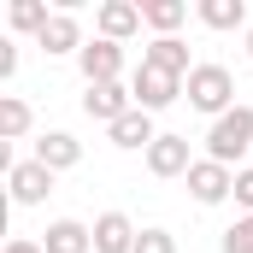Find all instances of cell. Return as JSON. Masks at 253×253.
I'll return each mask as SVG.
<instances>
[{"mask_svg":"<svg viewBox=\"0 0 253 253\" xmlns=\"http://www.w3.org/2000/svg\"><path fill=\"white\" fill-rule=\"evenodd\" d=\"M183 94H189L194 112H206L212 124H218L224 112L242 106V100H236V77H230V65H218V59H200V65H194L189 83H183Z\"/></svg>","mask_w":253,"mask_h":253,"instance_id":"1","label":"cell"},{"mask_svg":"<svg viewBox=\"0 0 253 253\" xmlns=\"http://www.w3.org/2000/svg\"><path fill=\"white\" fill-rule=\"evenodd\" d=\"M248 153H253V106H236V112H224L218 124H206V159L242 171Z\"/></svg>","mask_w":253,"mask_h":253,"instance_id":"2","label":"cell"},{"mask_svg":"<svg viewBox=\"0 0 253 253\" xmlns=\"http://www.w3.org/2000/svg\"><path fill=\"white\" fill-rule=\"evenodd\" d=\"M183 183H189L194 206H224V200H236V171L218 165V159H194Z\"/></svg>","mask_w":253,"mask_h":253,"instance_id":"3","label":"cell"},{"mask_svg":"<svg viewBox=\"0 0 253 253\" xmlns=\"http://www.w3.org/2000/svg\"><path fill=\"white\" fill-rule=\"evenodd\" d=\"M129 94H135L141 112H165L171 100H183V77H165V71H153V65H135Z\"/></svg>","mask_w":253,"mask_h":253,"instance_id":"4","label":"cell"},{"mask_svg":"<svg viewBox=\"0 0 253 253\" xmlns=\"http://www.w3.org/2000/svg\"><path fill=\"white\" fill-rule=\"evenodd\" d=\"M53 171L42 165V159H18L12 171H6V189H12V206H42L47 194H53Z\"/></svg>","mask_w":253,"mask_h":253,"instance_id":"5","label":"cell"},{"mask_svg":"<svg viewBox=\"0 0 253 253\" xmlns=\"http://www.w3.org/2000/svg\"><path fill=\"white\" fill-rule=\"evenodd\" d=\"M77 71H83V88H88V83H124V47L106 42V36H94V42L77 53Z\"/></svg>","mask_w":253,"mask_h":253,"instance_id":"6","label":"cell"},{"mask_svg":"<svg viewBox=\"0 0 253 253\" xmlns=\"http://www.w3.org/2000/svg\"><path fill=\"white\" fill-rule=\"evenodd\" d=\"M129 106H135V94H129V83H88V88H83V112H88V118H94V124H118V118H124Z\"/></svg>","mask_w":253,"mask_h":253,"instance_id":"7","label":"cell"},{"mask_svg":"<svg viewBox=\"0 0 253 253\" xmlns=\"http://www.w3.org/2000/svg\"><path fill=\"white\" fill-rule=\"evenodd\" d=\"M141 0H100V12H94V30L106 36V42H118L124 47L129 36H141Z\"/></svg>","mask_w":253,"mask_h":253,"instance_id":"8","label":"cell"},{"mask_svg":"<svg viewBox=\"0 0 253 253\" xmlns=\"http://www.w3.org/2000/svg\"><path fill=\"white\" fill-rule=\"evenodd\" d=\"M30 159H42V165L59 177V171H71V165H83V141H77L71 129H42L36 147H30Z\"/></svg>","mask_w":253,"mask_h":253,"instance_id":"9","label":"cell"},{"mask_svg":"<svg viewBox=\"0 0 253 253\" xmlns=\"http://www.w3.org/2000/svg\"><path fill=\"white\" fill-rule=\"evenodd\" d=\"M36 47H42V53H47V59H65V53H83V47H88V36H83V24H77V12H53V24H47V30H42V36H36Z\"/></svg>","mask_w":253,"mask_h":253,"instance_id":"10","label":"cell"},{"mask_svg":"<svg viewBox=\"0 0 253 253\" xmlns=\"http://www.w3.org/2000/svg\"><path fill=\"white\" fill-rule=\"evenodd\" d=\"M141 65H153V71H165V77H183L189 83V71L200 59H189V42L183 36H153L147 47H141Z\"/></svg>","mask_w":253,"mask_h":253,"instance_id":"11","label":"cell"},{"mask_svg":"<svg viewBox=\"0 0 253 253\" xmlns=\"http://www.w3.org/2000/svg\"><path fill=\"white\" fill-rule=\"evenodd\" d=\"M135 236H141V230H135V218L118 212V206L94 218V253H135Z\"/></svg>","mask_w":253,"mask_h":253,"instance_id":"12","label":"cell"},{"mask_svg":"<svg viewBox=\"0 0 253 253\" xmlns=\"http://www.w3.org/2000/svg\"><path fill=\"white\" fill-rule=\"evenodd\" d=\"M189 165H194L189 135H165V129H159V141L147 147V171H153V177H189Z\"/></svg>","mask_w":253,"mask_h":253,"instance_id":"13","label":"cell"},{"mask_svg":"<svg viewBox=\"0 0 253 253\" xmlns=\"http://www.w3.org/2000/svg\"><path fill=\"white\" fill-rule=\"evenodd\" d=\"M106 141H112V147H124V153H135V147L147 153V147L159 141V129H153V112H141V106H129L124 118H118L112 129H106Z\"/></svg>","mask_w":253,"mask_h":253,"instance_id":"14","label":"cell"},{"mask_svg":"<svg viewBox=\"0 0 253 253\" xmlns=\"http://www.w3.org/2000/svg\"><path fill=\"white\" fill-rule=\"evenodd\" d=\"M42 248L47 253H94V224H83V218H53V224L42 230Z\"/></svg>","mask_w":253,"mask_h":253,"instance_id":"15","label":"cell"},{"mask_svg":"<svg viewBox=\"0 0 253 253\" xmlns=\"http://www.w3.org/2000/svg\"><path fill=\"white\" fill-rule=\"evenodd\" d=\"M194 18H200V24H206V30H242V36H248V0H200V6H194Z\"/></svg>","mask_w":253,"mask_h":253,"instance_id":"16","label":"cell"},{"mask_svg":"<svg viewBox=\"0 0 253 253\" xmlns=\"http://www.w3.org/2000/svg\"><path fill=\"white\" fill-rule=\"evenodd\" d=\"M6 24H12L18 36H42V30L53 24V12H47V0H12V6H6Z\"/></svg>","mask_w":253,"mask_h":253,"instance_id":"17","label":"cell"},{"mask_svg":"<svg viewBox=\"0 0 253 253\" xmlns=\"http://www.w3.org/2000/svg\"><path fill=\"white\" fill-rule=\"evenodd\" d=\"M141 18H147L153 36H177L183 18H189V6H183V0H141Z\"/></svg>","mask_w":253,"mask_h":253,"instance_id":"18","label":"cell"},{"mask_svg":"<svg viewBox=\"0 0 253 253\" xmlns=\"http://www.w3.org/2000/svg\"><path fill=\"white\" fill-rule=\"evenodd\" d=\"M30 124H36V118H30V106H24L18 94H0V141H24Z\"/></svg>","mask_w":253,"mask_h":253,"instance_id":"19","label":"cell"},{"mask_svg":"<svg viewBox=\"0 0 253 253\" xmlns=\"http://www.w3.org/2000/svg\"><path fill=\"white\" fill-rule=\"evenodd\" d=\"M218 253H253V212H242V218H236V224L224 230Z\"/></svg>","mask_w":253,"mask_h":253,"instance_id":"20","label":"cell"},{"mask_svg":"<svg viewBox=\"0 0 253 253\" xmlns=\"http://www.w3.org/2000/svg\"><path fill=\"white\" fill-rule=\"evenodd\" d=\"M135 253H177V236L159 230V224H147V230L135 236Z\"/></svg>","mask_w":253,"mask_h":253,"instance_id":"21","label":"cell"},{"mask_svg":"<svg viewBox=\"0 0 253 253\" xmlns=\"http://www.w3.org/2000/svg\"><path fill=\"white\" fill-rule=\"evenodd\" d=\"M236 206H242V212H253V165H242V171H236Z\"/></svg>","mask_w":253,"mask_h":253,"instance_id":"22","label":"cell"},{"mask_svg":"<svg viewBox=\"0 0 253 253\" xmlns=\"http://www.w3.org/2000/svg\"><path fill=\"white\" fill-rule=\"evenodd\" d=\"M12 77H18V47L0 42V83H12Z\"/></svg>","mask_w":253,"mask_h":253,"instance_id":"23","label":"cell"},{"mask_svg":"<svg viewBox=\"0 0 253 253\" xmlns=\"http://www.w3.org/2000/svg\"><path fill=\"white\" fill-rule=\"evenodd\" d=\"M6 253H47V248H42L36 236H12V242H6Z\"/></svg>","mask_w":253,"mask_h":253,"instance_id":"24","label":"cell"},{"mask_svg":"<svg viewBox=\"0 0 253 253\" xmlns=\"http://www.w3.org/2000/svg\"><path fill=\"white\" fill-rule=\"evenodd\" d=\"M242 42H248V65H253V24H248V36H242Z\"/></svg>","mask_w":253,"mask_h":253,"instance_id":"25","label":"cell"}]
</instances>
